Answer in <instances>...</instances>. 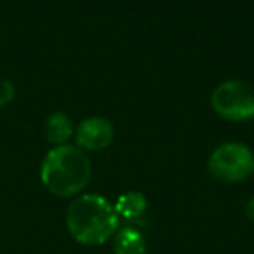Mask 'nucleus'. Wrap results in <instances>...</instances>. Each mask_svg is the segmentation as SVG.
<instances>
[{
	"label": "nucleus",
	"mask_w": 254,
	"mask_h": 254,
	"mask_svg": "<svg viewBox=\"0 0 254 254\" xmlns=\"http://www.w3.org/2000/svg\"><path fill=\"white\" fill-rule=\"evenodd\" d=\"M73 122L63 112H53L46 120V136L47 141L53 145H66L73 136Z\"/></svg>",
	"instance_id": "7"
},
{
	"label": "nucleus",
	"mask_w": 254,
	"mask_h": 254,
	"mask_svg": "<svg viewBox=\"0 0 254 254\" xmlns=\"http://www.w3.org/2000/svg\"><path fill=\"white\" fill-rule=\"evenodd\" d=\"M120 218L108 198L98 193L75 197L66 209V228L70 235L84 246H101L113 239Z\"/></svg>",
	"instance_id": "1"
},
{
	"label": "nucleus",
	"mask_w": 254,
	"mask_h": 254,
	"mask_svg": "<svg viewBox=\"0 0 254 254\" xmlns=\"http://www.w3.org/2000/svg\"><path fill=\"white\" fill-rule=\"evenodd\" d=\"M115 138L113 124L105 117H87L75 129V141L84 152H99L112 145Z\"/></svg>",
	"instance_id": "5"
},
{
	"label": "nucleus",
	"mask_w": 254,
	"mask_h": 254,
	"mask_svg": "<svg viewBox=\"0 0 254 254\" xmlns=\"http://www.w3.org/2000/svg\"><path fill=\"white\" fill-rule=\"evenodd\" d=\"M92 176V164L87 152L75 145L54 146L40 166L42 185L58 197H75L85 190Z\"/></svg>",
	"instance_id": "2"
},
{
	"label": "nucleus",
	"mask_w": 254,
	"mask_h": 254,
	"mask_svg": "<svg viewBox=\"0 0 254 254\" xmlns=\"http://www.w3.org/2000/svg\"><path fill=\"white\" fill-rule=\"evenodd\" d=\"M146 240L139 230L132 226L117 230L113 235V253L115 254H146Z\"/></svg>",
	"instance_id": "6"
},
{
	"label": "nucleus",
	"mask_w": 254,
	"mask_h": 254,
	"mask_svg": "<svg viewBox=\"0 0 254 254\" xmlns=\"http://www.w3.org/2000/svg\"><path fill=\"white\" fill-rule=\"evenodd\" d=\"M119 218L124 219H138L148 207V200L141 191H126L113 204Z\"/></svg>",
	"instance_id": "8"
},
{
	"label": "nucleus",
	"mask_w": 254,
	"mask_h": 254,
	"mask_svg": "<svg viewBox=\"0 0 254 254\" xmlns=\"http://www.w3.org/2000/svg\"><path fill=\"white\" fill-rule=\"evenodd\" d=\"M16 87L7 78H0V106H5L14 99Z\"/></svg>",
	"instance_id": "9"
},
{
	"label": "nucleus",
	"mask_w": 254,
	"mask_h": 254,
	"mask_svg": "<svg viewBox=\"0 0 254 254\" xmlns=\"http://www.w3.org/2000/svg\"><path fill=\"white\" fill-rule=\"evenodd\" d=\"M246 216L251 223L254 225V197H251L246 204Z\"/></svg>",
	"instance_id": "10"
},
{
	"label": "nucleus",
	"mask_w": 254,
	"mask_h": 254,
	"mask_svg": "<svg viewBox=\"0 0 254 254\" xmlns=\"http://www.w3.org/2000/svg\"><path fill=\"white\" fill-rule=\"evenodd\" d=\"M211 106L228 122H246L254 117V91L242 80H225L212 91Z\"/></svg>",
	"instance_id": "4"
},
{
	"label": "nucleus",
	"mask_w": 254,
	"mask_h": 254,
	"mask_svg": "<svg viewBox=\"0 0 254 254\" xmlns=\"http://www.w3.org/2000/svg\"><path fill=\"white\" fill-rule=\"evenodd\" d=\"M207 171L221 183H242L254 173V155L244 143H223L209 155Z\"/></svg>",
	"instance_id": "3"
}]
</instances>
